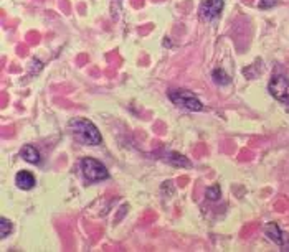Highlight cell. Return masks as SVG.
Listing matches in <instances>:
<instances>
[{"label": "cell", "mask_w": 289, "mask_h": 252, "mask_svg": "<svg viewBox=\"0 0 289 252\" xmlns=\"http://www.w3.org/2000/svg\"><path fill=\"white\" fill-rule=\"evenodd\" d=\"M70 129L76 140L85 145H99L101 143V134L96 129V125L90 122L88 119L76 117L70 121Z\"/></svg>", "instance_id": "obj_1"}, {"label": "cell", "mask_w": 289, "mask_h": 252, "mask_svg": "<svg viewBox=\"0 0 289 252\" xmlns=\"http://www.w3.org/2000/svg\"><path fill=\"white\" fill-rule=\"evenodd\" d=\"M169 97H171V100L177 107L190 111V112L202 111V107H203L195 94L192 91H187V89H171L169 91Z\"/></svg>", "instance_id": "obj_2"}, {"label": "cell", "mask_w": 289, "mask_h": 252, "mask_svg": "<svg viewBox=\"0 0 289 252\" xmlns=\"http://www.w3.org/2000/svg\"><path fill=\"white\" fill-rule=\"evenodd\" d=\"M81 172H83L88 181H103L109 178V172L106 170V167L99 160L91 159V157H86V159L81 160Z\"/></svg>", "instance_id": "obj_3"}, {"label": "cell", "mask_w": 289, "mask_h": 252, "mask_svg": "<svg viewBox=\"0 0 289 252\" xmlns=\"http://www.w3.org/2000/svg\"><path fill=\"white\" fill-rule=\"evenodd\" d=\"M269 94L279 103L289 104V81L284 76H274L268 84Z\"/></svg>", "instance_id": "obj_4"}, {"label": "cell", "mask_w": 289, "mask_h": 252, "mask_svg": "<svg viewBox=\"0 0 289 252\" xmlns=\"http://www.w3.org/2000/svg\"><path fill=\"white\" fill-rule=\"evenodd\" d=\"M223 10V0H203L202 5H200L198 15L202 20L210 22L218 18V15L222 14Z\"/></svg>", "instance_id": "obj_5"}, {"label": "cell", "mask_w": 289, "mask_h": 252, "mask_svg": "<svg viewBox=\"0 0 289 252\" xmlns=\"http://www.w3.org/2000/svg\"><path fill=\"white\" fill-rule=\"evenodd\" d=\"M265 234H266V237H269V239H271V241L276 242V244H279V245L284 244L286 234L279 229V226L276 224V223H268V224L265 226Z\"/></svg>", "instance_id": "obj_6"}, {"label": "cell", "mask_w": 289, "mask_h": 252, "mask_svg": "<svg viewBox=\"0 0 289 252\" xmlns=\"http://www.w3.org/2000/svg\"><path fill=\"white\" fill-rule=\"evenodd\" d=\"M15 183L18 188H22V190H31V188L35 186V176L30 172H27V170H23V172L17 173Z\"/></svg>", "instance_id": "obj_7"}, {"label": "cell", "mask_w": 289, "mask_h": 252, "mask_svg": "<svg viewBox=\"0 0 289 252\" xmlns=\"http://www.w3.org/2000/svg\"><path fill=\"white\" fill-rule=\"evenodd\" d=\"M20 155H22V159L25 162L31 163V165H38V163H40V154L33 145H23Z\"/></svg>", "instance_id": "obj_8"}, {"label": "cell", "mask_w": 289, "mask_h": 252, "mask_svg": "<svg viewBox=\"0 0 289 252\" xmlns=\"http://www.w3.org/2000/svg\"><path fill=\"white\" fill-rule=\"evenodd\" d=\"M167 160L171 162L172 165H175V167H185V168H190L192 167V163L188 162L185 157H182L179 154H169L167 155Z\"/></svg>", "instance_id": "obj_9"}, {"label": "cell", "mask_w": 289, "mask_h": 252, "mask_svg": "<svg viewBox=\"0 0 289 252\" xmlns=\"http://www.w3.org/2000/svg\"><path fill=\"white\" fill-rule=\"evenodd\" d=\"M213 81H215L217 84H230L231 78L223 71V69H215V71H213Z\"/></svg>", "instance_id": "obj_10"}, {"label": "cell", "mask_w": 289, "mask_h": 252, "mask_svg": "<svg viewBox=\"0 0 289 252\" xmlns=\"http://www.w3.org/2000/svg\"><path fill=\"white\" fill-rule=\"evenodd\" d=\"M10 231H12V223L9 221L7 218H0V237H7L10 234Z\"/></svg>", "instance_id": "obj_11"}, {"label": "cell", "mask_w": 289, "mask_h": 252, "mask_svg": "<svg viewBox=\"0 0 289 252\" xmlns=\"http://www.w3.org/2000/svg\"><path fill=\"white\" fill-rule=\"evenodd\" d=\"M220 194H222V190H220V186L218 185H213V186H210L209 190H207V198L209 199H218L220 198Z\"/></svg>", "instance_id": "obj_12"}, {"label": "cell", "mask_w": 289, "mask_h": 252, "mask_svg": "<svg viewBox=\"0 0 289 252\" xmlns=\"http://www.w3.org/2000/svg\"><path fill=\"white\" fill-rule=\"evenodd\" d=\"M274 5H278V0H260L258 7L263 9V10H266V9L274 7Z\"/></svg>", "instance_id": "obj_13"}]
</instances>
